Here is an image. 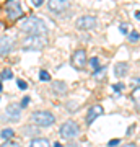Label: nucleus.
Masks as SVG:
<instances>
[{"label":"nucleus","mask_w":140,"mask_h":147,"mask_svg":"<svg viewBox=\"0 0 140 147\" xmlns=\"http://www.w3.org/2000/svg\"><path fill=\"white\" fill-rule=\"evenodd\" d=\"M21 30L29 34H38V36H44L47 34V25L41 18L38 16H28L21 21Z\"/></svg>","instance_id":"obj_1"},{"label":"nucleus","mask_w":140,"mask_h":147,"mask_svg":"<svg viewBox=\"0 0 140 147\" xmlns=\"http://www.w3.org/2000/svg\"><path fill=\"white\" fill-rule=\"evenodd\" d=\"M7 13L10 20H18L25 15V7H23V0H7L5 3Z\"/></svg>","instance_id":"obj_2"},{"label":"nucleus","mask_w":140,"mask_h":147,"mask_svg":"<svg viewBox=\"0 0 140 147\" xmlns=\"http://www.w3.org/2000/svg\"><path fill=\"white\" fill-rule=\"evenodd\" d=\"M31 119L36 123L38 126L47 127V126H52L56 123V116L52 115L51 111H36V113H33Z\"/></svg>","instance_id":"obj_3"},{"label":"nucleus","mask_w":140,"mask_h":147,"mask_svg":"<svg viewBox=\"0 0 140 147\" xmlns=\"http://www.w3.org/2000/svg\"><path fill=\"white\" fill-rule=\"evenodd\" d=\"M46 44H47L46 36H38V34H29V36L23 41V47H25V49H36V51L42 49Z\"/></svg>","instance_id":"obj_4"},{"label":"nucleus","mask_w":140,"mask_h":147,"mask_svg":"<svg viewBox=\"0 0 140 147\" xmlns=\"http://www.w3.org/2000/svg\"><path fill=\"white\" fill-rule=\"evenodd\" d=\"M80 134V127L75 121H65L62 126H60V136L64 139H73V137H77Z\"/></svg>","instance_id":"obj_5"},{"label":"nucleus","mask_w":140,"mask_h":147,"mask_svg":"<svg viewBox=\"0 0 140 147\" xmlns=\"http://www.w3.org/2000/svg\"><path fill=\"white\" fill-rule=\"evenodd\" d=\"M98 25V20H96V16L93 15H83L80 16L75 23V26L78 30H83V31H88V30H93L94 26Z\"/></svg>","instance_id":"obj_6"},{"label":"nucleus","mask_w":140,"mask_h":147,"mask_svg":"<svg viewBox=\"0 0 140 147\" xmlns=\"http://www.w3.org/2000/svg\"><path fill=\"white\" fill-rule=\"evenodd\" d=\"M47 8L52 13H64L70 8V0H49Z\"/></svg>","instance_id":"obj_7"},{"label":"nucleus","mask_w":140,"mask_h":147,"mask_svg":"<svg viewBox=\"0 0 140 147\" xmlns=\"http://www.w3.org/2000/svg\"><path fill=\"white\" fill-rule=\"evenodd\" d=\"M72 65L75 69H83L86 65V51L85 49H77L72 56Z\"/></svg>","instance_id":"obj_8"},{"label":"nucleus","mask_w":140,"mask_h":147,"mask_svg":"<svg viewBox=\"0 0 140 147\" xmlns=\"http://www.w3.org/2000/svg\"><path fill=\"white\" fill-rule=\"evenodd\" d=\"M5 118L10 121H18L21 118V106L18 103H10L5 110Z\"/></svg>","instance_id":"obj_9"},{"label":"nucleus","mask_w":140,"mask_h":147,"mask_svg":"<svg viewBox=\"0 0 140 147\" xmlns=\"http://www.w3.org/2000/svg\"><path fill=\"white\" fill-rule=\"evenodd\" d=\"M103 115V106L101 105H94V106H91L88 110V113H86V124H91L98 116H101Z\"/></svg>","instance_id":"obj_10"},{"label":"nucleus","mask_w":140,"mask_h":147,"mask_svg":"<svg viewBox=\"0 0 140 147\" xmlns=\"http://www.w3.org/2000/svg\"><path fill=\"white\" fill-rule=\"evenodd\" d=\"M11 47H13V39L8 36H3L0 38V56H5L11 51Z\"/></svg>","instance_id":"obj_11"},{"label":"nucleus","mask_w":140,"mask_h":147,"mask_svg":"<svg viewBox=\"0 0 140 147\" xmlns=\"http://www.w3.org/2000/svg\"><path fill=\"white\" fill-rule=\"evenodd\" d=\"M127 70H129V64H127V62H117L114 65V75H116V77H119V79L125 77Z\"/></svg>","instance_id":"obj_12"},{"label":"nucleus","mask_w":140,"mask_h":147,"mask_svg":"<svg viewBox=\"0 0 140 147\" xmlns=\"http://www.w3.org/2000/svg\"><path fill=\"white\" fill-rule=\"evenodd\" d=\"M67 85H65V82H60V80H54L52 82V92L56 95H65L67 93Z\"/></svg>","instance_id":"obj_13"},{"label":"nucleus","mask_w":140,"mask_h":147,"mask_svg":"<svg viewBox=\"0 0 140 147\" xmlns=\"http://www.w3.org/2000/svg\"><path fill=\"white\" fill-rule=\"evenodd\" d=\"M29 147H51L49 146V141L44 139V137H38V139H33L29 142Z\"/></svg>","instance_id":"obj_14"},{"label":"nucleus","mask_w":140,"mask_h":147,"mask_svg":"<svg viewBox=\"0 0 140 147\" xmlns=\"http://www.w3.org/2000/svg\"><path fill=\"white\" fill-rule=\"evenodd\" d=\"M132 100H134V103L137 105V108L140 110V87H135V88L132 90Z\"/></svg>","instance_id":"obj_15"},{"label":"nucleus","mask_w":140,"mask_h":147,"mask_svg":"<svg viewBox=\"0 0 140 147\" xmlns=\"http://www.w3.org/2000/svg\"><path fill=\"white\" fill-rule=\"evenodd\" d=\"M13 134H15V131H13L11 127H7V129H3V131L0 132L2 139H11V137H13Z\"/></svg>","instance_id":"obj_16"},{"label":"nucleus","mask_w":140,"mask_h":147,"mask_svg":"<svg viewBox=\"0 0 140 147\" xmlns=\"http://www.w3.org/2000/svg\"><path fill=\"white\" fill-rule=\"evenodd\" d=\"M0 77H2V80H10L13 79V72H11L10 69H5V70H2V74H0Z\"/></svg>","instance_id":"obj_17"},{"label":"nucleus","mask_w":140,"mask_h":147,"mask_svg":"<svg viewBox=\"0 0 140 147\" xmlns=\"http://www.w3.org/2000/svg\"><path fill=\"white\" fill-rule=\"evenodd\" d=\"M39 79H41L42 82H47V80H51V74L47 72V70H41V72H39Z\"/></svg>","instance_id":"obj_18"},{"label":"nucleus","mask_w":140,"mask_h":147,"mask_svg":"<svg viewBox=\"0 0 140 147\" xmlns=\"http://www.w3.org/2000/svg\"><path fill=\"white\" fill-rule=\"evenodd\" d=\"M127 38H129L130 41H139L140 39V33L139 31H132L130 34H127Z\"/></svg>","instance_id":"obj_19"},{"label":"nucleus","mask_w":140,"mask_h":147,"mask_svg":"<svg viewBox=\"0 0 140 147\" xmlns=\"http://www.w3.org/2000/svg\"><path fill=\"white\" fill-rule=\"evenodd\" d=\"M90 65H91L93 69H99V59H98V57L90 59Z\"/></svg>","instance_id":"obj_20"},{"label":"nucleus","mask_w":140,"mask_h":147,"mask_svg":"<svg viewBox=\"0 0 140 147\" xmlns=\"http://www.w3.org/2000/svg\"><path fill=\"white\" fill-rule=\"evenodd\" d=\"M2 147H21L18 142H11V141H7V142H3L2 144Z\"/></svg>","instance_id":"obj_21"},{"label":"nucleus","mask_w":140,"mask_h":147,"mask_svg":"<svg viewBox=\"0 0 140 147\" xmlns=\"http://www.w3.org/2000/svg\"><path fill=\"white\" fill-rule=\"evenodd\" d=\"M16 84H18V88H20V90H26V88H28V84H26V82H25V80H18V82H16Z\"/></svg>","instance_id":"obj_22"},{"label":"nucleus","mask_w":140,"mask_h":147,"mask_svg":"<svg viewBox=\"0 0 140 147\" xmlns=\"http://www.w3.org/2000/svg\"><path fill=\"white\" fill-rule=\"evenodd\" d=\"M29 100H31V98H29V96H25V98H23V101H21V108H25V106H28L29 105Z\"/></svg>","instance_id":"obj_23"},{"label":"nucleus","mask_w":140,"mask_h":147,"mask_svg":"<svg viewBox=\"0 0 140 147\" xmlns=\"http://www.w3.org/2000/svg\"><path fill=\"white\" fill-rule=\"evenodd\" d=\"M119 30H121V33H122V34H127V33H129V26H127V25H121Z\"/></svg>","instance_id":"obj_24"},{"label":"nucleus","mask_w":140,"mask_h":147,"mask_svg":"<svg viewBox=\"0 0 140 147\" xmlns=\"http://www.w3.org/2000/svg\"><path fill=\"white\" fill-rule=\"evenodd\" d=\"M119 142H121V139H113V141H109V142H108V146H109V147H116L117 144H119Z\"/></svg>","instance_id":"obj_25"},{"label":"nucleus","mask_w":140,"mask_h":147,"mask_svg":"<svg viewBox=\"0 0 140 147\" xmlns=\"http://www.w3.org/2000/svg\"><path fill=\"white\" fill-rule=\"evenodd\" d=\"M31 3H33L34 7H41L42 3H44V0H31Z\"/></svg>","instance_id":"obj_26"},{"label":"nucleus","mask_w":140,"mask_h":147,"mask_svg":"<svg viewBox=\"0 0 140 147\" xmlns=\"http://www.w3.org/2000/svg\"><path fill=\"white\" fill-rule=\"evenodd\" d=\"M113 88H114L116 92H121V90L124 88V85H122V84H116V85H113Z\"/></svg>","instance_id":"obj_27"},{"label":"nucleus","mask_w":140,"mask_h":147,"mask_svg":"<svg viewBox=\"0 0 140 147\" xmlns=\"http://www.w3.org/2000/svg\"><path fill=\"white\" fill-rule=\"evenodd\" d=\"M65 147H82V146H80V144H77V142H68Z\"/></svg>","instance_id":"obj_28"},{"label":"nucleus","mask_w":140,"mask_h":147,"mask_svg":"<svg viewBox=\"0 0 140 147\" xmlns=\"http://www.w3.org/2000/svg\"><path fill=\"white\" fill-rule=\"evenodd\" d=\"M122 147H137V146H135L134 142H129V144H125V146H122Z\"/></svg>","instance_id":"obj_29"},{"label":"nucleus","mask_w":140,"mask_h":147,"mask_svg":"<svg viewBox=\"0 0 140 147\" xmlns=\"http://www.w3.org/2000/svg\"><path fill=\"white\" fill-rule=\"evenodd\" d=\"M52 147H64V146L60 144V142H54V146H52Z\"/></svg>","instance_id":"obj_30"},{"label":"nucleus","mask_w":140,"mask_h":147,"mask_svg":"<svg viewBox=\"0 0 140 147\" xmlns=\"http://www.w3.org/2000/svg\"><path fill=\"white\" fill-rule=\"evenodd\" d=\"M135 18H137V20H140V10L135 11Z\"/></svg>","instance_id":"obj_31"},{"label":"nucleus","mask_w":140,"mask_h":147,"mask_svg":"<svg viewBox=\"0 0 140 147\" xmlns=\"http://www.w3.org/2000/svg\"><path fill=\"white\" fill-rule=\"evenodd\" d=\"M2 90H3V85H2V84H0V92H2Z\"/></svg>","instance_id":"obj_32"},{"label":"nucleus","mask_w":140,"mask_h":147,"mask_svg":"<svg viewBox=\"0 0 140 147\" xmlns=\"http://www.w3.org/2000/svg\"><path fill=\"white\" fill-rule=\"evenodd\" d=\"M135 80H139V82H140V77H137V79H135Z\"/></svg>","instance_id":"obj_33"}]
</instances>
